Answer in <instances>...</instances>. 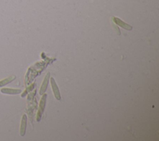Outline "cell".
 <instances>
[{"label": "cell", "instance_id": "1", "mask_svg": "<svg viewBox=\"0 0 159 141\" xmlns=\"http://www.w3.org/2000/svg\"><path fill=\"white\" fill-rule=\"evenodd\" d=\"M47 94H44L43 95V96L42 97L41 99V101H40L39 104V108L38 112H37V121H40L41 119V117H42V114L44 113V111L45 106H46V98H47Z\"/></svg>", "mask_w": 159, "mask_h": 141}, {"label": "cell", "instance_id": "2", "mask_svg": "<svg viewBox=\"0 0 159 141\" xmlns=\"http://www.w3.org/2000/svg\"><path fill=\"white\" fill-rule=\"evenodd\" d=\"M112 21L114 22L115 24H116L117 25L119 26L120 27H122L123 29H125L127 30V31H131L132 29V27L130 25H129L128 24L126 23L124 21H122V20L120 19L117 18V17H112Z\"/></svg>", "mask_w": 159, "mask_h": 141}, {"label": "cell", "instance_id": "3", "mask_svg": "<svg viewBox=\"0 0 159 141\" xmlns=\"http://www.w3.org/2000/svg\"><path fill=\"white\" fill-rule=\"evenodd\" d=\"M51 85H52V90H53L55 97V98L57 99L60 100L61 98L59 90H58V87H57V84H56L55 81V80L53 79V78H51Z\"/></svg>", "mask_w": 159, "mask_h": 141}, {"label": "cell", "instance_id": "4", "mask_svg": "<svg viewBox=\"0 0 159 141\" xmlns=\"http://www.w3.org/2000/svg\"><path fill=\"white\" fill-rule=\"evenodd\" d=\"M50 76H51L50 73H47V74L46 75V77H45L43 82H42V85H41V89H40V92H39L40 94H43L44 93L46 92V90H47V86H48Z\"/></svg>", "mask_w": 159, "mask_h": 141}, {"label": "cell", "instance_id": "5", "mask_svg": "<svg viewBox=\"0 0 159 141\" xmlns=\"http://www.w3.org/2000/svg\"><path fill=\"white\" fill-rule=\"evenodd\" d=\"M26 126H27V116L26 114H24L21 120V129H20V134L21 136H24L25 135Z\"/></svg>", "mask_w": 159, "mask_h": 141}, {"label": "cell", "instance_id": "6", "mask_svg": "<svg viewBox=\"0 0 159 141\" xmlns=\"http://www.w3.org/2000/svg\"><path fill=\"white\" fill-rule=\"evenodd\" d=\"M22 91L19 89H12V88H2L1 90V92L4 94H17L21 93Z\"/></svg>", "mask_w": 159, "mask_h": 141}, {"label": "cell", "instance_id": "7", "mask_svg": "<svg viewBox=\"0 0 159 141\" xmlns=\"http://www.w3.org/2000/svg\"><path fill=\"white\" fill-rule=\"evenodd\" d=\"M16 79V76L12 75L11 76V77H8V78H5L3 80L0 81V87H4V86L6 85L7 84H9V83H11V82L14 81Z\"/></svg>", "mask_w": 159, "mask_h": 141}, {"label": "cell", "instance_id": "8", "mask_svg": "<svg viewBox=\"0 0 159 141\" xmlns=\"http://www.w3.org/2000/svg\"><path fill=\"white\" fill-rule=\"evenodd\" d=\"M34 86H35V83H33L32 85H31L30 86V87H29V88H27V89H26V91H24V92L23 93V94H21V96L24 97L26 95V94H27V93H28V92H29L30 91H31L32 89H33L34 87Z\"/></svg>", "mask_w": 159, "mask_h": 141}]
</instances>
